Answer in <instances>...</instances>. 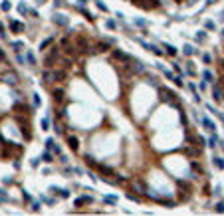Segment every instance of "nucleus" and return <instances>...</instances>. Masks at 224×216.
Masks as SVG:
<instances>
[{
	"label": "nucleus",
	"mask_w": 224,
	"mask_h": 216,
	"mask_svg": "<svg viewBox=\"0 0 224 216\" xmlns=\"http://www.w3.org/2000/svg\"><path fill=\"white\" fill-rule=\"evenodd\" d=\"M58 57H60V48H52V50H50V54L44 57L46 68H52V66H54V62H56Z\"/></svg>",
	"instance_id": "obj_1"
},
{
	"label": "nucleus",
	"mask_w": 224,
	"mask_h": 216,
	"mask_svg": "<svg viewBox=\"0 0 224 216\" xmlns=\"http://www.w3.org/2000/svg\"><path fill=\"white\" fill-rule=\"evenodd\" d=\"M111 57L113 60H119V62H131V56L121 52V50H111Z\"/></svg>",
	"instance_id": "obj_2"
},
{
	"label": "nucleus",
	"mask_w": 224,
	"mask_h": 216,
	"mask_svg": "<svg viewBox=\"0 0 224 216\" xmlns=\"http://www.w3.org/2000/svg\"><path fill=\"white\" fill-rule=\"evenodd\" d=\"M159 93H161V99L163 101H167V103H173V91L171 89H167V87H159Z\"/></svg>",
	"instance_id": "obj_3"
},
{
	"label": "nucleus",
	"mask_w": 224,
	"mask_h": 216,
	"mask_svg": "<svg viewBox=\"0 0 224 216\" xmlns=\"http://www.w3.org/2000/svg\"><path fill=\"white\" fill-rule=\"evenodd\" d=\"M16 121L20 123V129H22V133H24V139H32V135H30V131H28V121L24 119V117H16Z\"/></svg>",
	"instance_id": "obj_4"
},
{
	"label": "nucleus",
	"mask_w": 224,
	"mask_h": 216,
	"mask_svg": "<svg viewBox=\"0 0 224 216\" xmlns=\"http://www.w3.org/2000/svg\"><path fill=\"white\" fill-rule=\"evenodd\" d=\"M2 81H4V83H8V85H16V83H18V75H16V73H4V75H2Z\"/></svg>",
	"instance_id": "obj_5"
},
{
	"label": "nucleus",
	"mask_w": 224,
	"mask_h": 216,
	"mask_svg": "<svg viewBox=\"0 0 224 216\" xmlns=\"http://www.w3.org/2000/svg\"><path fill=\"white\" fill-rule=\"evenodd\" d=\"M87 50H89L87 40H85V38H79V40H78V52H79V54H85Z\"/></svg>",
	"instance_id": "obj_6"
},
{
	"label": "nucleus",
	"mask_w": 224,
	"mask_h": 216,
	"mask_svg": "<svg viewBox=\"0 0 224 216\" xmlns=\"http://www.w3.org/2000/svg\"><path fill=\"white\" fill-rule=\"evenodd\" d=\"M10 30L14 32V34H22V32H24V24L12 20V22H10Z\"/></svg>",
	"instance_id": "obj_7"
},
{
	"label": "nucleus",
	"mask_w": 224,
	"mask_h": 216,
	"mask_svg": "<svg viewBox=\"0 0 224 216\" xmlns=\"http://www.w3.org/2000/svg\"><path fill=\"white\" fill-rule=\"evenodd\" d=\"M54 22H56L58 26H67L69 20H67V16H64V14H54Z\"/></svg>",
	"instance_id": "obj_8"
},
{
	"label": "nucleus",
	"mask_w": 224,
	"mask_h": 216,
	"mask_svg": "<svg viewBox=\"0 0 224 216\" xmlns=\"http://www.w3.org/2000/svg\"><path fill=\"white\" fill-rule=\"evenodd\" d=\"M212 95H214V101H222L224 89H220V85H214V87H212Z\"/></svg>",
	"instance_id": "obj_9"
},
{
	"label": "nucleus",
	"mask_w": 224,
	"mask_h": 216,
	"mask_svg": "<svg viewBox=\"0 0 224 216\" xmlns=\"http://www.w3.org/2000/svg\"><path fill=\"white\" fill-rule=\"evenodd\" d=\"M46 149H50V151H54V153L60 155V147L56 145V141H54V139H46Z\"/></svg>",
	"instance_id": "obj_10"
},
{
	"label": "nucleus",
	"mask_w": 224,
	"mask_h": 216,
	"mask_svg": "<svg viewBox=\"0 0 224 216\" xmlns=\"http://www.w3.org/2000/svg\"><path fill=\"white\" fill-rule=\"evenodd\" d=\"M14 109H16L18 113H30V107H28L26 103H16V105H14Z\"/></svg>",
	"instance_id": "obj_11"
},
{
	"label": "nucleus",
	"mask_w": 224,
	"mask_h": 216,
	"mask_svg": "<svg viewBox=\"0 0 224 216\" xmlns=\"http://www.w3.org/2000/svg\"><path fill=\"white\" fill-rule=\"evenodd\" d=\"M97 171L101 172V174H105V177H107V174H115V172H113V169H109V167H105V165H97Z\"/></svg>",
	"instance_id": "obj_12"
},
{
	"label": "nucleus",
	"mask_w": 224,
	"mask_h": 216,
	"mask_svg": "<svg viewBox=\"0 0 224 216\" xmlns=\"http://www.w3.org/2000/svg\"><path fill=\"white\" fill-rule=\"evenodd\" d=\"M78 143H79V141L76 139V137H67V145H69V149H71V151H78V149H79Z\"/></svg>",
	"instance_id": "obj_13"
},
{
	"label": "nucleus",
	"mask_w": 224,
	"mask_h": 216,
	"mask_svg": "<svg viewBox=\"0 0 224 216\" xmlns=\"http://www.w3.org/2000/svg\"><path fill=\"white\" fill-rule=\"evenodd\" d=\"M64 80H66V71H64V69L54 71V81H64Z\"/></svg>",
	"instance_id": "obj_14"
},
{
	"label": "nucleus",
	"mask_w": 224,
	"mask_h": 216,
	"mask_svg": "<svg viewBox=\"0 0 224 216\" xmlns=\"http://www.w3.org/2000/svg\"><path fill=\"white\" fill-rule=\"evenodd\" d=\"M42 81H44V83H52V81H54V71H44Z\"/></svg>",
	"instance_id": "obj_15"
},
{
	"label": "nucleus",
	"mask_w": 224,
	"mask_h": 216,
	"mask_svg": "<svg viewBox=\"0 0 224 216\" xmlns=\"http://www.w3.org/2000/svg\"><path fill=\"white\" fill-rule=\"evenodd\" d=\"M202 125L206 127L208 131H214V129H216V127H214V123L210 121V119H206V117H202Z\"/></svg>",
	"instance_id": "obj_16"
},
{
	"label": "nucleus",
	"mask_w": 224,
	"mask_h": 216,
	"mask_svg": "<svg viewBox=\"0 0 224 216\" xmlns=\"http://www.w3.org/2000/svg\"><path fill=\"white\" fill-rule=\"evenodd\" d=\"M54 99H56V101H62V99H64V89H62V87L54 89Z\"/></svg>",
	"instance_id": "obj_17"
},
{
	"label": "nucleus",
	"mask_w": 224,
	"mask_h": 216,
	"mask_svg": "<svg viewBox=\"0 0 224 216\" xmlns=\"http://www.w3.org/2000/svg\"><path fill=\"white\" fill-rule=\"evenodd\" d=\"M40 159L44 161V163H52V161H54V155H52L50 151H46V153H42V157H40Z\"/></svg>",
	"instance_id": "obj_18"
},
{
	"label": "nucleus",
	"mask_w": 224,
	"mask_h": 216,
	"mask_svg": "<svg viewBox=\"0 0 224 216\" xmlns=\"http://www.w3.org/2000/svg\"><path fill=\"white\" fill-rule=\"evenodd\" d=\"M187 153H189V157H198V155H200V149L198 147H189Z\"/></svg>",
	"instance_id": "obj_19"
},
{
	"label": "nucleus",
	"mask_w": 224,
	"mask_h": 216,
	"mask_svg": "<svg viewBox=\"0 0 224 216\" xmlns=\"http://www.w3.org/2000/svg\"><path fill=\"white\" fill-rule=\"evenodd\" d=\"M109 50V42H99L97 44V52H107Z\"/></svg>",
	"instance_id": "obj_20"
},
{
	"label": "nucleus",
	"mask_w": 224,
	"mask_h": 216,
	"mask_svg": "<svg viewBox=\"0 0 224 216\" xmlns=\"http://www.w3.org/2000/svg\"><path fill=\"white\" fill-rule=\"evenodd\" d=\"M105 204H117V196H103Z\"/></svg>",
	"instance_id": "obj_21"
},
{
	"label": "nucleus",
	"mask_w": 224,
	"mask_h": 216,
	"mask_svg": "<svg viewBox=\"0 0 224 216\" xmlns=\"http://www.w3.org/2000/svg\"><path fill=\"white\" fill-rule=\"evenodd\" d=\"M163 48H165V52H167L169 56H175V54H177V50H175V48H173L171 44H165Z\"/></svg>",
	"instance_id": "obj_22"
},
{
	"label": "nucleus",
	"mask_w": 224,
	"mask_h": 216,
	"mask_svg": "<svg viewBox=\"0 0 224 216\" xmlns=\"http://www.w3.org/2000/svg\"><path fill=\"white\" fill-rule=\"evenodd\" d=\"M214 167H216V169H224V159H220V157H214Z\"/></svg>",
	"instance_id": "obj_23"
},
{
	"label": "nucleus",
	"mask_w": 224,
	"mask_h": 216,
	"mask_svg": "<svg viewBox=\"0 0 224 216\" xmlns=\"http://www.w3.org/2000/svg\"><path fill=\"white\" fill-rule=\"evenodd\" d=\"M12 48H14V52H22V50H24V42H14Z\"/></svg>",
	"instance_id": "obj_24"
},
{
	"label": "nucleus",
	"mask_w": 224,
	"mask_h": 216,
	"mask_svg": "<svg viewBox=\"0 0 224 216\" xmlns=\"http://www.w3.org/2000/svg\"><path fill=\"white\" fill-rule=\"evenodd\" d=\"M26 60H28V66H34V64H36V57H34L32 52H28V54H26Z\"/></svg>",
	"instance_id": "obj_25"
},
{
	"label": "nucleus",
	"mask_w": 224,
	"mask_h": 216,
	"mask_svg": "<svg viewBox=\"0 0 224 216\" xmlns=\"http://www.w3.org/2000/svg\"><path fill=\"white\" fill-rule=\"evenodd\" d=\"M202 78H204L206 81H212V78H214V75H212V71H208V69H204V71H202Z\"/></svg>",
	"instance_id": "obj_26"
},
{
	"label": "nucleus",
	"mask_w": 224,
	"mask_h": 216,
	"mask_svg": "<svg viewBox=\"0 0 224 216\" xmlns=\"http://www.w3.org/2000/svg\"><path fill=\"white\" fill-rule=\"evenodd\" d=\"M64 52H66L67 56H74V54H76V50H74V46H69V44H66V48H64Z\"/></svg>",
	"instance_id": "obj_27"
},
{
	"label": "nucleus",
	"mask_w": 224,
	"mask_h": 216,
	"mask_svg": "<svg viewBox=\"0 0 224 216\" xmlns=\"http://www.w3.org/2000/svg\"><path fill=\"white\" fill-rule=\"evenodd\" d=\"M182 52H184L187 56H192V54H194V48H192L191 44H187V46H184V50H182Z\"/></svg>",
	"instance_id": "obj_28"
},
{
	"label": "nucleus",
	"mask_w": 224,
	"mask_h": 216,
	"mask_svg": "<svg viewBox=\"0 0 224 216\" xmlns=\"http://www.w3.org/2000/svg\"><path fill=\"white\" fill-rule=\"evenodd\" d=\"M85 163H87V165H89L91 169H97V165H99V163H95V161L91 159V157H85Z\"/></svg>",
	"instance_id": "obj_29"
},
{
	"label": "nucleus",
	"mask_w": 224,
	"mask_h": 216,
	"mask_svg": "<svg viewBox=\"0 0 224 216\" xmlns=\"http://www.w3.org/2000/svg\"><path fill=\"white\" fill-rule=\"evenodd\" d=\"M18 12H20V14H26V12H28V6H26L24 2H20V4H18Z\"/></svg>",
	"instance_id": "obj_30"
},
{
	"label": "nucleus",
	"mask_w": 224,
	"mask_h": 216,
	"mask_svg": "<svg viewBox=\"0 0 224 216\" xmlns=\"http://www.w3.org/2000/svg\"><path fill=\"white\" fill-rule=\"evenodd\" d=\"M0 8H2V10H4V12H8V10H10V8H12V4H10V2H8V0H4Z\"/></svg>",
	"instance_id": "obj_31"
},
{
	"label": "nucleus",
	"mask_w": 224,
	"mask_h": 216,
	"mask_svg": "<svg viewBox=\"0 0 224 216\" xmlns=\"http://www.w3.org/2000/svg\"><path fill=\"white\" fill-rule=\"evenodd\" d=\"M147 50H151V52H153V54H157V56H161V54H163V50H159L157 46H149Z\"/></svg>",
	"instance_id": "obj_32"
},
{
	"label": "nucleus",
	"mask_w": 224,
	"mask_h": 216,
	"mask_svg": "<svg viewBox=\"0 0 224 216\" xmlns=\"http://www.w3.org/2000/svg\"><path fill=\"white\" fill-rule=\"evenodd\" d=\"M50 44H52V38H48V40H44V42L40 44V50H46V48H48Z\"/></svg>",
	"instance_id": "obj_33"
},
{
	"label": "nucleus",
	"mask_w": 224,
	"mask_h": 216,
	"mask_svg": "<svg viewBox=\"0 0 224 216\" xmlns=\"http://www.w3.org/2000/svg\"><path fill=\"white\" fill-rule=\"evenodd\" d=\"M34 105H36V107H40V105H42V99H40V95H38V93H34Z\"/></svg>",
	"instance_id": "obj_34"
},
{
	"label": "nucleus",
	"mask_w": 224,
	"mask_h": 216,
	"mask_svg": "<svg viewBox=\"0 0 224 216\" xmlns=\"http://www.w3.org/2000/svg\"><path fill=\"white\" fill-rule=\"evenodd\" d=\"M133 192H137V194H143V190H141V184H139V182H135V184H133Z\"/></svg>",
	"instance_id": "obj_35"
},
{
	"label": "nucleus",
	"mask_w": 224,
	"mask_h": 216,
	"mask_svg": "<svg viewBox=\"0 0 224 216\" xmlns=\"http://www.w3.org/2000/svg\"><path fill=\"white\" fill-rule=\"evenodd\" d=\"M95 4H97V8H99V10H103V12H107V6H105V4H103V2H101V0H95Z\"/></svg>",
	"instance_id": "obj_36"
},
{
	"label": "nucleus",
	"mask_w": 224,
	"mask_h": 216,
	"mask_svg": "<svg viewBox=\"0 0 224 216\" xmlns=\"http://www.w3.org/2000/svg\"><path fill=\"white\" fill-rule=\"evenodd\" d=\"M191 169H194L196 172H202V167L198 165V163H191Z\"/></svg>",
	"instance_id": "obj_37"
},
{
	"label": "nucleus",
	"mask_w": 224,
	"mask_h": 216,
	"mask_svg": "<svg viewBox=\"0 0 224 216\" xmlns=\"http://www.w3.org/2000/svg\"><path fill=\"white\" fill-rule=\"evenodd\" d=\"M173 81H175V85H177V87H182V80H180L179 75H175V80H173Z\"/></svg>",
	"instance_id": "obj_38"
},
{
	"label": "nucleus",
	"mask_w": 224,
	"mask_h": 216,
	"mask_svg": "<svg viewBox=\"0 0 224 216\" xmlns=\"http://www.w3.org/2000/svg\"><path fill=\"white\" fill-rule=\"evenodd\" d=\"M48 127H50V121H48V119H42V129L48 131Z\"/></svg>",
	"instance_id": "obj_39"
},
{
	"label": "nucleus",
	"mask_w": 224,
	"mask_h": 216,
	"mask_svg": "<svg viewBox=\"0 0 224 216\" xmlns=\"http://www.w3.org/2000/svg\"><path fill=\"white\" fill-rule=\"evenodd\" d=\"M216 212H224V202H218V204H216Z\"/></svg>",
	"instance_id": "obj_40"
},
{
	"label": "nucleus",
	"mask_w": 224,
	"mask_h": 216,
	"mask_svg": "<svg viewBox=\"0 0 224 216\" xmlns=\"http://www.w3.org/2000/svg\"><path fill=\"white\" fill-rule=\"evenodd\" d=\"M202 60H204V64H210V62H212V57L208 56V54H204V56H202Z\"/></svg>",
	"instance_id": "obj_41"
},
{
	"label": "nucleus",
	"mask_w": 224,
	"mask_h": 216,
	"mask_svg": "<svg viewBox=\"0 0 224 216\" xmlns=\"http://www.w3.org/2000/svg\"><path fill=\"white\" fill-rule=\"evenodd\" d=\"M62 66H64V68H69V66H71V60H62Z\"/></svg>",
	"instance_id": "obj_42"
},
{
	"label": "nucleus",
	"mask_w": 224,
	"mask_h": 216,
	"mask_svg": "<svg viewBox=\"0 0 224 216\" xmlns=\"http://www.w3.org/2000/svg\"><path fill=\"white\" fill-rule=\"evenodd\" d=\"M32 210L34 212H40V204H38V202H32Z\"/></svg>",
	"instance_id": "obj_43"
},
{
	"label": "nucleus",
	"mask_w": 224,
	"mask_h": 216,
	"mask_svg": "<svg viewBox=\"0 0 224 216\" xmlns=\"http://www.w3.org/2000/svg\"><path fill=\"white\" fill-rule=\"evenodd\" d=\"M107 28H109V30H115V22H113V20H107Z\"/></svg>",
	"instance_id": "obj_44"
},
{
	"label": "nucleus",
	"mask_w": 224,
	"mask_h": 216,
	"mask_svg": "<svg viewBox=\"0 0 224 216\" xmlns=\"http://www.w3.org/2000/svg\"><path fill=\"white\" fill-rule=\"evenodd\" d=\"M40 161H42V159H32V161H30V165H32V167H38V165H40Z\"/></svg>",
	"instance_id": "obj_45"
},
{
	"label": "nucleus",
	"mask_w": 224,
	"mask_h": 216,
	"mask_svg": "<svg viewBox=\"0 0 224 216\" xmlns=\"http://www.w3.org/2000/svg\"><path fill=\"white\" fill-rule=\"evenodd\" d=\"M0 198H2V200H8V194L4 192V190H2V188H0Z\"/></svg>",
	"instance_id": "obj_46"
},
{
	"label": "nucleus",
	"mask_w": 224,
	"mask_h": 216,
	"mask_svg": "<svg viewBox=\"0 0 224 216\" xmlns=\"http://www.w3.org/2000/svg\"><path fill=\"white\" fill-rule=\"evenodd\" d=\"M30 16H32V18H38L40 14H38V10H30Z\"/></svg>",
	"instance_id": "obj_47"
},
{
	"label": "nucleus",
	"mask_w": 224,
	"mask_h": 216,
	"mask_svg": "<svg viewBox=\"0 0 224 216\" xmlns=\"http://www.w3.org/2000/svg\"><path fill=\"white\" fill-rule=\"evenodd\" d=\"M204 26H206L208 30H214V22H206V24H204Z\"/></svg>",
	"instance_id": "obj_48"
},
{
	"label": "nucleus",
	"mask_w": 224,
	"mask_h": 216,
	"mask_svg": "<svg viewBox=\"0 0 224 216\" xmlns=\"http://www.w3.org/2000/svg\"><path fill=\"white\" fill-rule=\"evenodd\" d=\"M85 2L87 0H78V6H85Z\"/></svg>",
	"instance_id": "obj_49"
},
{
	"label": "nucleus",
	"mask_w": 224,
	"mask_h": 216,
	"mask_svg": "<svg viewBox=\"0 0 224 216\" xmlns=\"http://www.w3.org/2000/svg\"><path fill=\"white\" fill-rule=\"evenodd\" d=\"M64 2H66V0H56V6H62Z\"/></svg>",
	"instance_id": "obj_50"
},
{
	"label": "nucleus",
	"mask_w": 224,
	"mask_h": 216,
	"mask_svg": "<svg viewBox=\"0 0 224 216\" xmlns=\"http://www.w3.org/2000/svg\"><path fill=\"white\" fill-rule=\"evenodd\" d=\"M4 57H6V56H4V52H2V50H0V62H2V60H4Z\"/></svg>",
	"instance_id": "obj_51"
},
{
	"label": "nucleus",
	"mask_w": 224,
	"mask_h": 216,
	"mask_svg": "<svg viewBox=\"0 0 224 216\" xmlns=\"http://www.w3.org/2000/svg\"><path fill=\"white\" fill-rule=\"evenodd\" d=\"M220 69H222V71H224V60H222V62H220Z\"/></svg>",
	"instance_id": "obj_52"
},
{
	"label": "nucleus",
	"mask_w": 224,
	"mask_h": 216,
	"mask_svg": "<svg viewBox=\"0 0 224 216\" xmlns=\"http://www.w3.org/2000/svg\"><path fill=\"white\" fill-rule=\"evenodd\" d=\"M36 2H38V4H44V2H46V0H36Z\"/></svg>",
	"instance_id": "obj_53"
},
{
	"label": "nucleus",
	"mask_w": 224,
	"mask_h": 216,
	"mask_svg": "<svg viewBox=\"0 0 224 216\" xmlns=\"http://www.w3.org/2000/svg\"><path fill=\"white\" fill-rule=\"evenodd\" d=\"M220 16H222V18H224V10H222V14H220Z\"/></svg>",
	"instance_id": "obj_54"
},
{
	"label": "nucleus",
	"mask_w": 224,
	"mask_h": 216,
	"mask_svg": "<svg viewBox=\"0 0 224 216\" xmlns=\"http://www.w3.org/2000/svg\"><path fill=\"white\" fill-rule=\"evenodd\" d=\"M222 36H224V30H222Z\"/></svg>",
	"instance_id": "obj_55"
}]
</instances>
